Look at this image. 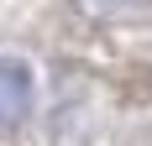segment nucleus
<instances>
[{
	"mask_svg": "<svg viewBox=\"0 0 152 146\" xmlns=\"http://www.w3.org/2000/svg\"><path fill=\"white\" fill-rule=\"evenodd\" d=\"M31 110V68L16 58H0V131L21 125Z\"/></svg>",
	"mask_w": 152,
	"mask_h": 146,
	"instance_id": "f257e3e1",
	"label": "nucleus"
}]
</instances>
